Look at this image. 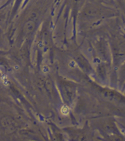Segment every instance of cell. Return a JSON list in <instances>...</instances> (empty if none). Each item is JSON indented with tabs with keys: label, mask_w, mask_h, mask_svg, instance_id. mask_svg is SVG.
<instances>
[{
	"label": "cell",
	"mask_w": 125,
	"mask_h": 141,
	"mask_svg": "<svg viewBox=\"0 0 125 141\" xmlns=\"http://www.w3.org/2000/svg\"><path fill=\"white\" fill-rule=\"evenodd\" d=\"M61 113L62 115H67L69 113V108L67 107V106H63L62 108H61Z\"/></svg>",
	"instance_id": "6da1fadb"
}]
</instances>
